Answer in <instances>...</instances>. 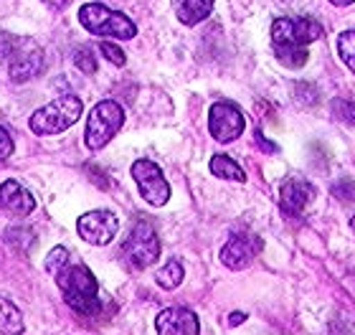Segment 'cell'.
Instances as JSON below:
<instances>
[{"instance_id":"9","label":"cell","mask_w":355,"mask_h":335,"mask_svg":"<svg viewBox=\"0 0 355 335\" xmlns=\"http://www.w3.org/2000/svg\"><path fill=\"white\" fill-rule=\"evenodd\" d=\"M246 119L244 112L234 102H216L208 110V132L214 135L216 142H234L244 132Z\"/></svg>"},{"instance_id":"8","label":"cell","mask_w":355,"mask_h":335,"mask_svg":"<svg viewBox=\"0 0 355 335\" xmlns=\"http://www.w3.org/2000/svg\"><path fill=\"white\" fill-rule=\"evenodd\" d=\"M132 178L140 188V196L150 206H165L171 201V186L165 180L160 165L148 160V157H140L132 163Z\"/></svg>"},{"instance_id":"2","label":"cell","mask_w":355,"mask_h":335,"mask_svg":"<svg viewBox=\"0 0 355 335\" xmlns=\"http://www.w3.org/2000/svg\"><path fill=\"white\" fill-rule=\"evenodd\" d=\"M56 284H59L61 295L67 300V305L74 313L92 318L102 310V300H99V284H96L94 275L89 272L84 264H71L61 267L56 272Z\"/></svg>"},{"instance_id":"12","label":"cell","mask_w":355,"mask_h":335,"mask_svg":"<svg viewBox=\"0 0 355 335\" xmlns=\"http://www.w3.org/2000/svg\"><path fill=\"white\" fill-rule=\"evenodd\" d=\"M261 252V241L252 234H236L231 237L221 249V261L229 269H246L254 257Z\"/></svg>"},{"instance_id":"24","label":"cell","mask_w":355,"mask_h":335,"mask_svg":"<svg viewBox=\"0 0 355 335\" xmlns=\"http://www.w3.org/2000/svg\"><path fill=\"white\" fill-rule=\"evenodd\" d=\"M333 112L338 119L348 122V125H355V102H350V99H333Z\"/></svg>"},{"instance_id":"30","label":"cell","mask_w":355,"mask_h":335,"mask_svg":"<svg viewBox=\"0 0 355 335\" xmlns=\"http://www.w3.org/2000/svg\"><path fill=\"white\" fill-rule=\"evenodd\" d=\"M330 3L338 8H345V6H350V3H355V0H330Z\"/></svg>"},{"instance_id":"19","label":"cell","mask_w":355,"mask_h":335,"mask_svg":"<svg viewBox=\"0 0 355 335\" xmlns=\"http://www.w3.org/2000/svg\"><path fill=\"white\" fill-rule=\"evenodd\" d=\"M183 277H185V272H183V264L178 259H171L168 264H165L160 272L155 275V282L163 287V290H175V287H180V282H183Z\"/></svg>"},{"instance_id":"4","label":"cell","mask_w":355,"mask_h":335,"mask_svg":"<svg viewBox=\"0 0 355 335\" xmlns=\"http://www.w3.org/2000/svg\"><path fill=\"white\" fill-rule=\"evenodd\" d=\"M82 99L76 97V94H64V97L53 99L51 105L33 112L28 119V127L31 132L41 135V137H46V135H61L82 117Z\"/></svg>"},{"instance_id":"16","label":"cell","mask_w":355,"mask_h":335,"mask_svg":"<svg viewBox=\"0 0 355 335\" xmlns=\"http://www.w3.org/2000/svg\"><path fill=\"white\" fill-rule=\"evenodd\" d=\"M211 173L221 180H236V183H244L246 180V173L241 171V168H239L229 155H214L211 157Z\"/></svg>"},{"instance_id":"15","label":"cell","mask_w":355,"mask_h":335,"mask_svg":"<svg viewBox=\"0 0 355 335\" xmlns=\"http://www.w3.org/2000/svg\"><path fill=\"white\" fill-rule=\"evenodd\" d=\"M216 0H178L175 3V15L183 26H198L200 21H206L211 10H214Z\"/></svg>"},{"instance_id":"28","label":"cell","mask_w":355,"mask_h":335,"mask_svg":"<svg viewBox=\"0 0 355 335\" xmlns=\"http://www.w3.org/2000/svg\"><path fill=\"white\" fill-rule=\"evenodd\" d=\"M244 320H246V315H244V313H231V315H229V325H241Z\"/></svg>"},{"instance_id":"21","label":"cell","mask_w":355,"mask_h":335,"mask_svg":"<svg viewBox=\"0 0 355 335\" xmlns=\"http://www.w3.org/2000/svg\"><path fill=\"white\" fill-rule=\"evenodd\" d=\"M69 257H71V254H69L67 246H53L51 252H49V257H46V272H49V275H56L61 267H67L69 261H71Z\"/></svg>"},{"instance_id":"27","label":"cell","mask_w":355,"mask_h":335,"mask_svg":"<svg viewBox=\"0 0 355 335\" xmlns=\"http://www.w3.org/2000/svg\"><path fill=\"white\" fill-rule=\"evenodd\" d=\"M254 137H257V142H259V145L266 150V153H277V145H274V142L266 140L264 135H261V130H257V132H254Z\"/></svg>"},{"instance_id":"14","label":"cell","mask_w":355,"mask_h":335,"mask_svg":"<svg viewBox=\"0 0 355 335\" xmlns=\"http://www.w3.org/2000/svg\"><path fill=\"white\" fill-rule=\"evenodd\" d=\"M0 209L15 216H28L36 209V198L18 183V180H6L0 183Z\"/></svg>"},{"instance_id":"13","label":"cell","mask_w":355,"mask_h":335,"mask_svg":"<svg viewBox=\"0 0 355 335\" xmlns=\"http://www.w3.org/2000/svg\"><path fill=\"white\" fill-rule=\"evenodd\" d=\"M155 330L160 335H198L200 323L185 307H168L155 318Z\"/></svg>"},{"instance_id":"11","label":"cell","mask_w":355,"mask_h":335,"mask_svg":"<svg viewBox=\"0 0 355 335\" xmlns=\"http://www.w3.org/2000/svg\"><path fill=\"white\" fill-rule=\"evenodd\" d=\"M315 201V186L304 178H289L279 188V209L284 216L300 218Z\"/></svg>"},{"instance_id":"18","label":"cell","mask_w":355,"mask_h":335,"mask_svg":"<svg viewBox=\"0 0 355 335\" xmlns=\"http://www.w3.org/2000/svg\"><path fill=\"white\" fill-rule=\"evenodd\" d=\"M6 241L13 246L18 254H28L33 246H36V237H33V231L26 229V226H10L6 231Z\"/></svg>"},{"instance_id":"10","label":"cell","mask_w":355,"mask_h":335,"mask_svg":"<svg viewBox=\"0 0 355 335\" xmlns=\"http://www.w3.org/2000/svg\"><path fill=\"white\" fill-rule=\"evenodd\" d=\"M76 231H79V237H82L87 244L107 246L112 239L117 237L119 218L107 209L89 211V214L79 216V221H76Z\"/></svg>"},{"instance_id":"3","label":"cell","mask_w":355,"mask_h":335,"mask_svg":"<svg viewBox=\"0 0 355 335\" xmlns=\"http://www.w3.org/2000/svg\"><path fill=\"white\" fill-rule=\"evenodd\" d=\"M0 64L8 67L10 82H31V79H36L44 71V49L33 38L3 33L0 36Z\"/></svg>"},{"instance_id":"1","label":"cell","mask_w":355,"mask_h":335,"mask_svg":"<svg viewBox=\"0 0 355 335\" xmlns=\"http://www.w3.org/2000/svg\"><path fill=\"white\" fill-rule=\"evenodd\" d=\"M322 38V26L310 15L297 18H277L272 23L274 56L289 69H300L307 64V46Z\"/></svg>"},{"instance_id":"31","label":"cell","mask_w":355,"mask_h":335,"mask_svg":"<svg viewBox=\"0 0 355 335\" xmlns=\"http://www.w3.org/2000/svg\"><path fill=\"white\" fill-rule=\"evenodd\" d=\"M350 226H353V231H355V216H353V221H350Z\"/></svg>"},{"instance_id":"6","label":"cell","mask_w":355,"mask_h":335,"mask_svg":"<svg viewBox=\"0 0 355 335\" xmlns=\"http://www.w3.org/2000/svg\"><path fill=\"white\" fill-rule=\"evenodd\" d=\"M125 125V110L114 99H102L99 105L92 107L84 130V142L89 150H102L114 135Z\"/></svg>"},{"instance_id":"17","label":"cell","mask_w":355,"mask_h":335,"mask_svg":"<svg viewBox=\"0 0 355 335\" xmlns=\"http://www.w3.org/2000/svg\"><path fill=\"white\" fill-rule=\"evenodd\" d=\"M0 330L10 335L23 333V315L10 300L0 298Z\"/></svg>"},{"instance_id":"22","label":"cell","mask_w":355,"mask_h":335,"mask_svg":"<svg viewBox=\"0 0 355 335\" xmlns=\"http://www.w3.org/2000/svg\"><path fill=\"white\" fill-rule=\"evenodd\" d=\"M74 64H76L79 71H84V74H94L96 71V59H94V53H92L89 46H79V49H76Z\"/></svg>"},{"instance_id":"29","label":"cell","mask_w":355,"mask_h":335,"mask_svg":"<svg viewBox=\"0 0 355 335\" xmlns=\"http://www.w3.org/2000/svg\"><path fill=\"white\" fill-rule=\"evenodd\" d=\"M44 3H46L49 8H53V10H61V8L67 6L69 0H44Z\"/></svg>"},{"instance_id":"26","label":"cell","mask_w":355,"mask_h":335,"mask_svg":"<svg viewBox=\"0 0 355 335\" xmlns=\"http://www.w3.org/2000/svg\"><path fill=\"white\" fill-rule=\"evenodd\" d=\"M13 148H15V145H13V137H10V132H8L6 127H0V163L13 155Z\"/></svg>"},{"instance_id":"7","label":"cell","mask_w":355,"mask_h":335,"mask_svg":"<svg viewBox=\"0 0 355 335\" xmlns=\"http://www.w3.org/2000/svg\"><path fill=\"white\" fill-rule=\"evenodd\" d=\"M160 257V239L150 221H137L122 241V259L130 269H148Z\"/></svg>"},{"instance_id":"5","label":"cell","mask_w":355,"mask_h":335,"mask_svg":"<svg viewBox=\"0 0 355 335\" xmlns=\"http://www.w3.org/2000/svg\"><path fill=\"white\" fill-rule=\"evenodd\" d=\"M79 23L89 33L102 38H119V41H130L137 36V26H135L125 13L112 10L102 3H87L79 8Z\"/></svg>"},{"instance_id":"25","label":"cell","mask_w":355,"mask_h":335,"mask_svg":"<svg viewBox=\"0 0 355 335\" xmlns=\"http://www.w3.org/2000/svg\"><path fill=\"white\" fill-rule=\"evenodd\" d=\"M333 196L335 198H340V201H355V183L353 180H340V183H335L333 186Z\"/></svg>"},{"instance_id":"20","label":"cell","mask_w":355,"mask_h":335,"mask_svg":"<svg viewBox=\"0 0 355 335\" xmlns=\"http://www.w3.org/2000/svg\"><path fill=\"white\" fill-rule=\"evenodd\" d=\"M338 53H340L343 64L355 74V31H345L338 36Z\"/></svg>"},{"instance_id":"23","label":"cell","mask_w":355,"mask_h":335,"mask_svg":"<svg viewBox=\"0 0 355 335\" xmlns=\"http://www.w3.org/2000/svg\"><path fill=\"white\" fill-rule=\"evenodd\" d=\"M99 51H102L104 59L112 61L114 67H125L127 64V53L122 51L117 44H112V41H102V44H99Z\"/></svg>"}]
</instances>
